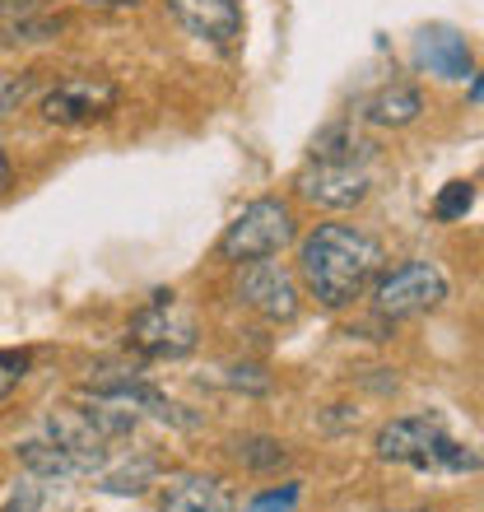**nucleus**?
<instances>
[{
	"label": "nucleus",
	"instance_id": "obj_2",
	"mask_svg": "<svg viewBox=\"0 0 484 512\" xmlns=\"http://www.w3.org/2000/svg\"><path fill=\"white\" fill-rule=\"evenodd\" d=\"M377 457L396 461V466H415V471H480V452L457 438H447L438 419L410 415V419H391L377 433Z\"/></svg>",
	"mask_w": 484,
	"mask_h": 512
},
{
	"label": "nucleus",
	"instance_id": "obj_23",
	"mask_svg": "<svg viewBox=\"0 0 484 512\" xmlns=\"http://www.w3.org/2000/svg\"><path fill=\"white\" fill-rule=\"evenodd\" d=\"M52 0H0V24H14V19H33V14H47Z\"/></svg>",
	"mask_w": 484,
	"mask_h": 512
},
{
	"label": "nucleus",
	"instance_id": "obj_5",
	"mask_svg": "<svg viewBox=\"0 0 484 512\" xmlns=\"http://www.w3.org/2000/svg\"><path fill=\"white\" fill-rule=\"evenodd\" d=\"M447 298V275L433 261H405V266L377 275L373 284V312L387 322L424 317Z\"/></svg>",
	"mask_w": 484,
	"mask_h": 512
},
{
	"label": "nucleus",
	"instance_id": "obj_21",
	"mask_svg": "<svg viewBox=\"0 0 484 512\" xmlns=\"http://www.w3.org/2000/svg\"><path fill=\"white\" fill-rule=\"evenodd\" d=\"M298 499H303V485H294V480H289V485H280V489H266V494H256V499L247 503L242 512H294Z\"/></svg>",
	"mask_w": 484,
	"mask_h": 512
},
{
	"label": "nucleus",
	"instance_id": "obj_18",
	"mask_svg": "<svg viewBox=\"0 0 484 512\" xmlns=\"http://www.w3.org/2000/svg\"><path fill=\"white\" fill-rule=\"evenodd\" d=\"M66 28L61 14H33V19H14V24H0V47H33V42H52L56 33Z\"/></svg>",
	"mask_w": 484,
	"mask_h": 512
},
{
	"label": "nucleus",
	"instance_id": "obj_6",
	"mask_svg": "<svg viewBox=\"0 0 484 512\" xmlns=\"http://www.w3.org/2000/svg\"><path fill=\"white\" fill-rule=\"evenodd\" d=\"M117 84L98 75H70L42 94V122L52 126H94L117 112Z\"/></svg>",
	"mask_w": 484,
	"mask_h": 512
},
{
	"label": "nucleus",
	"instance_id": "obj_14",
	"mask_svg": "<svg viewBox=\"0 0 484 512\" xmlns=\"http://www.w3.org/2000/svg\"><path fill=\"white\" fill-rule=\"evenodd\" d=\"M419 112H424L419 89H410V84H391V89H382V94L368 98L363 117H368L373 126H382V131H401V126L419 122Z\"/></svg>",
	"mask_w": 484,
	"mask_h": 512
},
{
	"label": "nucleus",
	"instance_id": "obj_15",
	"mask_svg": "<svg viewBox=\"0 0 484 512\" xmlns=\"http://www.w3.org/2000/svg\"><path fill=\"white\" fill-rule=\"evenodd\" d=\"M14 457L24 466L28 475H38V480H80V466L70 452L52 443V438H28V443L14 447Z\"/></svg>",
	"mask_w": 484,
	"mask_h": 512
},
{
	"label": "nucleus",
	"instance_id": "obj_26",
	"mask_svg": "<svg viewBox=\"0 0 484 512\" xmlns=\"http://www.w3.org/2000/svg\"><path fill=\"white\" fill-rule=\"evenodd\" d=\"M84 5H94V10H126L135 0H84Z\"/></svg>",
	"mask_w": 484,
	"mask_h": 512
},
{
	"label": "nucleus",
	"instance_id": "obj_3",
	"mask_svg": "<svg viewBox=\"0 0 484 512\" xmlns=\"http://www.w3.org/2000/svg\"><path fill=\"white\" fill-rule=\"evenodd\" d=\"M294 243V215L289 205L275 201V196H256L233 215V224L219 238V256L242 266V261H266V256H280L284 247Z\"/></svg>",
	"mask_w": 484,
	"mask_h": 512
},
{
	"label": "nucleus",
	"instance_id": "obj_13",
	"mask_svg": "<svg viewBox=\"0 0 484 512\" xmlns=\"http://www.w3.org/2000/svg\"><path fill=\"white\" fill-rule=\"evenodd\" d=\"M94 480H98V489H103V494L135 499V494H145V489L159 480V457H154V452H135V457L108 461V466H103Z\"/></svg>",
	"mask_w": 484,
	"mask_h": 512
},
{
	"label": "nucleus",
	"instance_id": "obj_16",
	"mask_svg": "<svg viewBox=\"0 0 484 512\" xmlns=\"http://www.w3.org/2000/svg\"><path fill=\"white\" fill-rule=\"evenodd\" d=\"M80 396H84V410H80V415L89 419V424H94V429L103 433L108 443H112V438H126V433L140 424V415H135L131 405L112 401V396H103V391H89V387H84Z\"/></svg>",
	"mask_w": 484,
	"mask_h": 512
},
{
	"label": "nucleus",
	"instance_id": "obj_1",
	"mask_svg": "<svg viewBox=\"0 0 484 512\" xmlns=\"http://www.w3.org/2000/svg\"><path fill=\"white\" fill-rule=\"evenodd\" d=\"M382 243L354 224H317L298 247V280L322 308L340 312L368 294V284L382 275Z\"/></svg>",
	"mask_w": 484,
	"mask_h": 512
},
{
	"label": "nucleus",
	"instance_id": "obj_8",
	"mask_svg": "<svg viewBox=\"0 0 484 512\" xmlns=\"http://www.w3.org/2000/svg\"><path fill=\"white\" fill-rule=\"evenodd\" d=\"M373 191V168L368 163H308L298 173V196L322 210H350L368 201Z\"/></svg>",
	"mask_w": 484,
	"mask_h": 512
},
{
	"label": "nucleus",
	"instance_id": "obj_22",
	"mask_svg": "<svg viewBox=\"0 0 484 512\" xmlns=\"http://www.w3.org/2000/svg\"><path fill=\"white\" fill-rule=\"evenodd\" d=\"M28 378V354L24 350H0V401H10V391Z\"/></svg>",
	"mask_w": 484,
	"mask_h": 512
},
{
	"label": "nucleus",
	"instance_id": "obj_10",
	"mask_svg": "<svg viewBox=\"0 0 484 512\" xmlns=\"http://www.w3.org/2000/svg\"><path fill=\"white\" fill-rule=\"evenodd\" d=\"M47 438H52L61 452L75 457L80 475H98L112 461L108 438H103V433H98L80 410H52V415H47Z\"/></svg>",
	"mask_w": 484,
	"mask_h": 512
},
{
	"label": "nucleus",
	"instance_id": "obj_25",
	"mask_svg": "<svg viewBox=\"0 0 484 512\" xmlns=\"http://www.w3.org/2000/svg\"><path fill=\"white\" fill-rule=\"evenodd\" d=\"M10 159H5V145H0V196H5V191H10Z\"/></svg>",
	"mask_w": 484,
	"mask_h": 512
},
{
	"label": "nucleus",
	"instance_id": "obj_11",
	"mask_svg": "<svg viewBox=\"0 0 484 512\" xmlns=\"http://www.w3.org/2000/svg\"><path fill=\"white\" fill-rule=\"evenodd\" d=\"M415 61L438 80H471V42L452 28H424L415 38Z\"/></svg>",
	"mask_w": 484,
	"mask_h": 512
},
{
	"label": "nucleus",
	"instance_id": "obj_24",
	"mask_svg": "<svg viewBox=\"0 0 484 512\" xmlns=\"http://www.w3.org/2000/svg\"><path fill=\"white\" fill-rule=\"evenodd\" d=\"M0 512H47V508H42V494H38V489H24V494H14V499L5 503Z\"/></svg>",
	"mask_w": 484,
	"mask_h": 512
},
{
	"label": "nucleus",
	"instance_id": "obj_17",
	"mask_svg": "<svg viewBox=\"0 0 484 512\" xmlns=\"http://www.w3.org/2000/svg\"><path fill=\"white\" fill-rule=\"evenodd\" d=\"M368 159H373V145L359 140L350 126H326L312 140V163H368Z\"/></svg>",
	"mask_w": 484,
	"mask_h": 512
},
{
	"label": "nucleus",
	"instance_id": "obj_12",
	"mask_svg": "<svg viewBox=\"0 0 484 512\" xmlns=\"http://www.w3.org/2000/svg\"><path fill=\"white\" fill-rule=\"evenodd\" d=\"M159 512H229V489L215 475H196V471L173 475L163 485Z\"/></svg>",
	"mask_w": 484,
	"mask_h": 512
},
{
	"label": "nucleus",
	"instance_id": "obj_19",
	"mask_svg": "<svg viewBox=\"0 0 484 512\" xmlns=\"http://www.w3.org/2000/svg\"><path fill=\"white\" fill-rule=\"evenodd\" d=\"M233 452H238V461L247 466V471H280L284 461H289L284 443H275V438H266V433L238 438V443H233Z\"/></svg>",
	"mask_w": 484,
	"mask_h": 512
},
{
	"label": "nucleus",
	"instance_id": "obj_9",
	"mask_svg": "<svg viewBox=\"0 0 484 512\" xmlns=\"http://www.w3.org/2000/svg\"><path fill=\"white\" fill-rule=\"evenodd\" d=\"M177 14V24L187 28L191 38L210 42V47H238L242 38V5L238 0H168Z\"/></svg>",
	"mask_w": 484,
	"mask_h": 512
},
{
	"label": "nucleus",
	"instance_id": "obj_20",
	"mask_svg": "<svg viewBox=\"0 0 484 512\" xmlns=\"http://www.w3.org/2000/svg\"><path fill=\"white\" fill-rule=\"evenodd\" d=\"M471 205H475V182H447V187L438 191V201H433V219H443V224L466 219Z\"/></svg>",
	"mask_w": 484,
	"mask_h": 512
},
{
	"label": "nucleus",
	"instance_id": "obj_7",
	"mask_svg": "<svg viewBox=\"0 0 484 512\" xmlns=\"http://www.w3.org/2000/svg\"><path fill=\"white\" fill-rule=\"evenodd\" d=\"M238 298L252 312H261L266 322H294L298 317V280L294 270H284L280 261H242L238 270Z\"/></svg>",
	"mask_w": 484,
	"mask_h": 512
},
{
	"label": "nucleus",
	"instance_id": "obj_4",
	"mask_svg": "<svg viewBox=\"0 0 484 512\" xmlns=\"http://www.w3.org/2000/svg\"><path fill=\"white\" fill-rule=\"evenodd\" d=\"M196 340H201L196 317L173 294H154V303H145L126 326V345L145 359H187Z\"/></svg>",
	"mask_w": 484,
	"mask_h": 512
}]
</instances>
